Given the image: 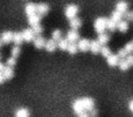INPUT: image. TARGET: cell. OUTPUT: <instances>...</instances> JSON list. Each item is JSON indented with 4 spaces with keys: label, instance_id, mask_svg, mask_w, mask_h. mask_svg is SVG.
Listing matches in <instances>:
<instances>
[{
    "label": "cell",
    "instance_id": "cell-1",
    "mask_svg": "<svg viewBox=\"0 0 133 117\" xmlns=\"http://www.w3.org/2000/svg\"><path fill=\"white\" fill-rule=\"evenodd\" d=\"M119 69L123 71L127 70V69L130 68V67L133 66V54H130L129 56H126L125 59H120L119 61Z\"/></svg>",
    "mask_w": 133,
    "mask_h": 117
},
{
    "label": "cell",
    "instance_id": "cell-2",
    "mask_svg": "<svg viewBox=\"0 0 133 117\" xmlns=\"http://www.w3.org/2000/svg\"><path fill=\"white\" fill-rule=\"evenodd\" d=\"M94 28L98 34L104 33V30L106 29V19L105 18H97L94 22Z\"/></svg>",
    "mask_w": 133,
    "mask_h": 117
},
{
    "label": "cell",
    "instance_id": "cell-3",
    "mask_svg": "<svg viewBox=\"0 0 133 117\" xmlns=\"http://www.w3.org/2000/svg\"><path fill=\"white\" fill-rule=\"evenodd\" d=\"M77 13H78V7L76 6V5H72V4L68 5V6L65 7V9H64V15L68 19L75 18V16L77 15Z\"/></svg>",
    "mask_w": 133,
    "mask_h": 117
},
{
    "label": "cell",
    "instance_id": "cell-4",
    "mask_svg": "<svg viewBox=\"0 0 133 117\" xmlns=\"http://www.w3.org/2000/svg\"><path fill=\"white\" fill-rule=\"evenodd\" d=\"M22 36H23V41L26 42H32L35 39V33L33 30V28H26L22 32Z\"/></svg>",
    "mask_w": 133,
    "mask_h": 117
},
{
    "label": "cell",
    "instance_id": "cell-5",
    "mask_svg": "<svg viewBox=\"0 0 133 117\" xmlns=\"http://www.w3.org/2000/svg\"><path fill=\"white\" fill-rule=\"evenodd\" d=\"M72 109H74V111H75V114H77V115H81L82 113H84L85 109H84V106H83L82 98H78V100H76V101H74Z\"/></svg>",
    "mask_w": 133,
    "mask_h": 117
},
{
    "label": "cell",
    "instance_id": "cell-6",
    "mask_svg": "<svg viewBox=\"0 0 133 117\" xmlns=\"http://www.w3.org/2000/svg\"><path fill=\"white\" fill-rule=\"evenodd\" d=\"M77 47H78V51H81V52L90 51V40H88V39H79V40H78Z\"/></svg>",
    "mask_w": 133,
    "mask_h": 117
},
{
    "label": "cell",
    "instance_id": "cell-7",
    "mask_svg": "<svg viewBox=\"0 0 133 117\" xmlns=\"http://www.w3.org/2000/svg\"><path fill=\"white\" fill-rule=\"evenodd\" d=\"M48 12H49V6H48V4H44V2H40V4L36 5V13L39 14V15L43 16V15H46Z\"/></svg>",
    "mask_w": 133,
    "mask_h": 117
},
{
    "label": "cell",
    "instance_id": "cell-8",
    "mask_svg": "<svg viewBox=\"0 0 133 117\" xmlns=\"http://www.w3.org/2000/svg\"><path fill=\"white\" fill-rule=\"evenodd\" d=\"M82 102H83V106H84L85 111H88V113H89L91 109L95 108V101L91 98V97H83Z\"/></svg>",
    "mask_w": 133,
    "mask_h": 117
},
{
    "label": "cell",
    "instance_id": "cell-9",
    "mask_svg": "<svg viewBox=\"0 0 133 117\" xmlns=\"http://www.w3.org/2000/svg\"><path fill=\"white\" fill-rule=\"evenodd\" d=\"M102 49V45L98 42V40H92L90 41V51L92 54H99Z\"/></svg>",
    "mask_w": 133,
    "mask_h": 117
},
{
    "label": "cell",
    "instance_id": "cell-10",
    "mask_svg": "<svg viewBox=\"0 0 133 117\" xmlns=\"http://www.w3.org/2000/svg\"><path fill=\"white\" fill-rule=\"evenodd\" d=\"M66 40H68L69 42H76L79 40V34H78V32L76 29H71L69 30L68 33H66Z\"/></svg>",
    "mask_w": 133,
    "mask_h": 117
},
{
    "label": "cell",
    "instance_id": "cell-11",
    "mask_svg": "<svg viewBox=\"0 0 133 117\" xmlns=\"http://www.w3.org/2000/svg\"><path fill=\"white\" fill-rule=\"evenodd\" d=\"M106 61H108V64L110 67H116L119 64V61H120V58L117 55V54H111L110 56L106 58Z\"/></svg>",
    "mask_w": 133,
    "mask_h": 117
},
{
    "label": "cell",
    "instance_id": "cell-12",
    "mask_svg": "<svg viewBox=\"0 0 133 117\" xmlns=\"http://www.w3.org/2000/svg\"><path fill=\"white\" fill-rule=\"evenodd\" d=\"M25 13L27 16L36 14V4H34V2H28L25 7Z\"/></svg>",
    "mask_w": 133,
    "mask_h": 117
},
{
    "label": "cell",
    "instance_id": "cell-13",
    "mask_svg": "<svg viewBox=\"0 0 133 117\" xmlns=\"http://www.w3.org/2000/svg\"><path fill=\"white\" fill-rule=\"evenodd\" d=\"M44 48H46L47 52H49V53H53V52L55 51L56 48H57V42H56L55 40H53V39L47 40L46 45H44Z\"/></svg>",
    "mask_w": 133,
    "mask_h": 117
},
{
    "label": "cell",
    "instance_id": "cell-14",
    "mask_svg": "<svg viewBox=\"0 0 133 117\" xmlns=\"http://www.w3.org/2000/svg\"><path fill=\"white\" fill-rule=\"evenodd\" d=\"M34 47L37 49H42L44 48V45H46V40H44V38H42L41 35H37V36H35L34 39Z\"/></svg>",
    "mask_w": 133,
    "mask_h": 117
},
{
    "label": "cell",
    "instance_id": "cell-15",
    "mask_svg": "<svg viewBox=\"0 0 133 117\" xmlns=\"http://www.w3.org/2000/svg\"><path fill=\"white\" fill-rule=\"evenodd\" d=\"M116 11L120 12V13H126L127 11H129V4H127L126 1H119L117 2V5H116Z\"/></svg>",
    "mask_w": 133,
    "mask_h": 117
},
{
    "label": "cell",
    "instance_id": "cell-16",
    "mask_svg": "<svg viewBox=\"0 0 133 117\" xmlns=\"http://www.w3.org/2000/svg\"><path fill=\"white\" fill-rule=\"evenodd\" d=\"M117 29L120 33H126L129 30V22L126 20H122L117 23Z\"/></svg>",
    "mask_w": 133,
    "mask_h": 117
},
{
    "label": "cell",
    "instance_id": "cell-17",
    "mask_svg": "<svg viewBox=\"0 0 133 117\" xmlns=\"http://www.w3.org/2000/svg\"><path fill=\"white\" fill-rule=\"evenodd\" d=\"M1 39L2 41H4V44H11L12 41H13V33L9 32V30H7V32H4L1 34Z\"/></svg>",
    "mask_w": 133,
    "mask_h": 117
},
{
    "label": "cell",
    "instance_id": "cell-18",
    "mask_svg": "<svg viewBox=\"0 0 133 117\" xmlns=\"http://www.w3.org/2000/svg\"><path fill=\"white\" fill-rule=\"evenodd\" d=\"M40 21H41V15H39L37 13L28 16V22H29V25L32 26V27L35 25H37V23H40Z\"/></svg>",
    "mask_w": 133,
    "mask_h": 117
},
{
    "label": "cell",
    "instance_id": "cell-19",
    "mask_svg": "<svg viewBox=\"0 0 133 117\" xmlns=\"http://www.w3.org/2000/svg\"><path fill=\"white\" fill-rule=\"evenodd\" d=\"M70 27L72 28V29H76L77 30L78 28L82 26V20H81L79 18H77V16H75V18H72V19H70Z\"/></svg>",
    "mask_w": 133,
    "mask_h": 117
},
{
    "label": "cell",
    "instance_id": "cell-20",
    "mask_svg": "<svg viewBox=\"0 0 133 117\" xmlns=\"http://www.w3.org/2000/svg\"><path fill=\"white\" fill-rule=\"evenodd\" d=\"M23 41L22 32H15L13 33V42L15 44V46H20Z\"/></svg>",
    "mask_w": 133,
    "mask_h": 117
},
{
    "label": "cell",
    "instance_id": "cell-21",
    "mask_svg": "<svg viewBox=\"0 0 133 117\" xmlns=\"http://www.w3.org/2000/svg\"><path fill=\"white\" fill-rule=\"evenodd\" d=\"M14 76V69L12 68V67H8L6 66L4 69V77L5 80H11V78H13Z\"/></svg>",
    "mask_w": 133,
    "mask_h": 117
},
{
    "label": "cell",
    "instance_id": "cell-22",
    "mask_svg": "<svg viewBox=\"0 0 133 117\" xmlns=\"http://www.w3.org/2000/svg\"><path fill=\"white\" fill-rule=\"evenodd\" d=\"M98 42L102 45V46H104V45H106L109 42V40H110V35L106 34V33H101V34L98 35Z\"/></svg>",
    "mask_w": 133,
    "mask_h": 117
},
{
    "label": "cell",
    "instance_id": "cell-23",
    "mask_svg": "<svg viewBox=\"0 0 133 117\" xmlns=\"http://www.w3.org/2000/svg\"><path fill=\"white\" fill-rule=\"evenodd\" d=\"M106 29H109L110 32H115L117 29V22L112 19H106Z\"/></svg>",
    "mask_w": 133,
    "mask_h": 117
},
{
    "label": "cell",
    "instance_id": "cell-24",
    "mask_svg": "<svg viewBox=\"0 0 133 117\" xmlns=\"http://www.w3.org/2000/svg\"><path fill=\"white\" fill-rule=\"evenodd\" d=\"M29 110L26 108H20L15 111V117H29Z\"/></svg>",
    "mask_w": 133,
    "mask_h": 117
},
{
    "label": "cell",
    "instance_id": "cell-25",
    "mask_svg": "<svg viewBox=\"0 0 133 117\" xmlns=\"http://www.w3.org/2000/svg\"><path fill=\"white\" fill-rule=\"evenodd\" d=\"M66 52H68L69 54H71V55L76 54V53L78 52L77 45H76L75 42H69V46H68V48H66Z\"/></svg>",
    "mask_w": 133,
    "mask_h": 117
},
{
    "label": "cell",
    "instance_id": "cell-26",
    "mask_svg": "<svg viewBox=\"0 0 133 117\" xmlns=\"http://www.w3.org/2000/svg\"><path fill=\"white\" fill-rule=\"evenodd\" d=\"M69 46V41L66 39H61L60 41H57V48H60L61 51H66Z\"/></svg>",
    "mask_w": 133,
    "mask_h": 117
},
{
    "label": "cell",
    "instance_id": "cell-27",
    "mask_svg": "<svg viewBox=\"0 0 133 117\" xmlns=\"http://www.w3.org/2000/svg\"><path fill=\"white\" fill-rule=\"evenodd\" d=\"M111 19L118 23L119 21L123 20V13H120V12H118V11H115L112 14H111Z\"/></svg>",
    "mask_w": 133,
    "mask_h": 117
},
{
    "label": "cell",
    "instance_id": "cell-28",
    "mask_svg": "<svg viewBox=\"0 0 133 117\" xmlns=\"http://www.w3.org/2000/svg\"><path fill=\"white\" fill-rule=\"evenodd\" d=\"M51 39L55 40L56 42L60 41V40L62 39V32H61L60 29H55V30H53V33H51Z\"/></svg>",
    "mask_w": 133,
    "mask_h": 117
},
{
    "label": "cell",
    "instance_id": "cell-29",
    "mask_svg": "<svg viewBox=\"0 0 133 117\" xmlns=\"http://www.w3.org/2000/svg\"><path fill=\"white\" fill-rule=\"evenodd\" d=\"M20 53H21V48L19 46L12 47V49H11V56H13V58H18V56L20 55Z\"/></svg>",
    "mask_w": 133,
    "mask_h": 117
},
{
    "label": "cell",
    "instance_id": "cell-30",
    "mask_svg": "<svg viewBox=\"0 0 133 117\" xmlns=\"http://www.w3.org/2000/svg\"><path fill=\"white\" fill-rule=\"evenodd\" d=\"M101 53H102V55H103L104 58H108V56H110L111 54H112V52H111V49L109 48V47L104 46V47H102Z\"/></svg>",
    "mask_w": 133,
    "mask_h": 117
},
{
    "label": "cell",
    "instance_id": "cell-31",
    "mask_svg": "<svg viewBox=\"0 0 133 117\" xmlns=\"http://www.w3.org/2000/svg\"><path fill=\"white\" fill-rule=\"evenodd\" d=\"M33 30H34V33H35V35H41V33L43 32V27H42L40 23H37V25H35V26H33Z\"/></svg>",
    "mask_w": 133,
    "mask_h": 117
},
{
    "label": "cell",
    "instance_id": "cell-32",
    "mask_svg": "<svg viewBox=\"0 0 133 117\" xmlns=\"http://www.w3.org/2000/svg\"><path fill=\"white\" fill-rule=\"evenodd\" d=\"M117 55H118V56H119V58H120V59H125V58H126V56H129V55H130V54H129V52H127V51H126V49H125V48H124V47H123V48H122V49H119V51H118Z\"/></svg>",
    "mask_w": 133,
    "mask_h": 117
},
{
    "label": "cell",
    "instance_id": "cell-33",
    "mask_svg": "<svg viewBox=\"0 0 133 117\" xmlns=\"http://www.w3.org/2000/svg\"><path fill=\"white\" fill-rule=\"evenodd\" d=\"M15 64H16V58H13V56H11V58L7 60V62H6V66L12 67V68H14Z\"/></svg>",
    "mask_w": 133,
    "mask_h": 117
},
{
    "label": "cell",
    "instance_id": "cell-34",
    "mask_svg": "<svg viewBox=\"0 0 133 117\" xmlns=\"http://www.w3.org/2000/svg\"><path fill=\"white\" fill-rule=\"evenodd\" d=\"M124 48L126 49L127 52H129V54H132L133 53V44H132V42H127V44L124 46Z\"/></svg>",
    "mask_w": 133,
    "mask_h": 117
},
{
    "label": "cell",
    "instance_id": "cell-35",
    "mask_svg": "<svg viewBox=\"0 0 133 117\" xmlns=\"http://www.w3.org/2000/svg\"><path fill=\"white\" fill-rule=\"evenodd\" d=\"M123 16H125V19H126V21H130V20H132L133 12H126V13H124V14H123Z\"/></svg>",
    "mask_w": 133,
    "mask_h": 117
},
{
    "label": "cell",
    "instance_id": "cell-36",
    "mask_svg": "<svg viewBox=\"0 0 133 117\" xmlns=\"http://www.w3.org/2000/svg\"><path fill=\"white\" fill-rule=\"evenodd\" d=\"M89 115H90V117H97V115H98V110L97 109H91V110L89 111Z\"/></svg>",
    "mask_w": 133,
    "mask_h": 117
},
{
    "label": "cell",
    "instance_id": "cell-37",
    "mask_svg": "<svg viewBox=\"0 0 133 117\" xmlns=\"http://www.w3.org/2000/svg\"><path fill=\"white\" fill-rule=\"evenodd\" d=\"M78 117H90V115L88 111H84V113H82L81 115H78Z\"/></svg>",
    "mask_w": 133,
    "mask_h": 117
},
{
    "label": "cell",
    "instance_id": "cell-38",
    "mask_svg": "<svg viewBox=\"0 0 133 117\" xmlns=\"http://www.w3.org/2000/svg\"><path fill=\"white\" fill-rule=\"evenodd\" d=\"M129 109H130V111H131V113H133V100H131V101H130V103H129Z\"/></svg>",
    "mask_w": 133,
    "mask_h": 117
},
{
    "label": "cell",
    "instance_id": "cell-39",
    "mask_svg": "<svg viewBox=\"0 0 133 117\" xmlns=\"http://www.w3.org/2000/svg\"><path fill=\"white\" fill-rule=\"evenodd\" d=\"M4 81H6L5 80V77H4V73H0V84L4 83Z\"/></svg>",
    "mask_w": 133,
    "mask_h": 117
},
{
    "label": "cell",
    "instance_id": "cell-40",
    "mask_svg": "<svg viewBox=\"0 0 133 117\" xmlns=\"http://www.w3.org/2000/svg\"><path fill=\"white\" fill-rule=\"evenodd\" d=\"M5 67H6V66H4V63H1V62H0V73H4Z\"/></svg>",
    "mask_w": 133,
    "mask_h": 117
},
{
    "label": "cell",
    "instance_id": "cell-41",
    "mask_svg": "<svg viewBox=\"0 0 133 117\" xmlns=\"http://www.w3.org/2000/svg\"><path fill=\"white\" fill-rule=\"evenodd\" d=\"M1 47H4V41H2V39L0 38V48H1Z\"/></svg>",
    "mask_w": 133,
    "mask_h": 117
},
{
    "label": "cell",
    "instance_id": "cell-42",
    "mask_svg": "<svg viewBox=\"0 0 133 117\" xmlns=\"http://www.w3.org/2000/svg\"><path fill=\"white\" fill-rule=\"evenodd\" d=\"M0 60H1V54H0Z\"/></svg>",
    "mask_w": 133,
    "mask_h": 117
},
{
    "label": "cell",
    "instance_id": "cell-43",
    "mask_svg": "<svg viewBox=\"0 0 133 117\" xmlns=\"http://www.w3.org/2000/svg\"><path fill=\"white\" fill-rule=\"evenodd\" d=\"M132 21H133V16H132Z\"/></svg>",
    "mask_w": 133,
    "mask_h": 117
},
{
    "label": "cell",
    "instance_id": "cell-44",
    "mask_svg": "<svg viewBox=\"0 0 133 117\" xmlns=\"http://www.w3.org/2000/svg\"><path fill=\"white\" fill-rule=\"evenodd\" d=\"M132 44H133V41H132Z\"/></svg>",
    "mask_w": 133,
    "mask_h": 117
}]
</instances>
